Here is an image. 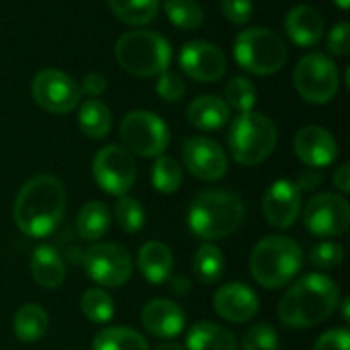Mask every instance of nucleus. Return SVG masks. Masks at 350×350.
Instances as JSON below:
<instances>
[{"label":"nucleus","mask_w":350,"mask_h":350,"mask_svg":"<svg viewBox=\"0 0 350 350\" xmlns=\"http://www.w3.org/2000/svg\"><path fill=\"white\" fill-rule=\"evenodd\" d=\"M66 213V189L51 174L29 178L12 207L16 228L29 238H47L53 234Z\"/></svg>","instance_id":"obj_1"},{"label":"nucleus","mask_w":350,"mask_h":350,"mask_svg":"<svg viewBox=\"0 0 350 350\" xmlns=\"http://www.w3.org/2000/svg\"><path fill=\"white\" fill-rule=\"evenodd\" d=\"M340 304L336 281L322 273L304 275L279 304V320L289 328H312L326 322Z\"/></svg>","instance_id":"obj_2"},{"label":"nucleus","mask_w":350,"mask_h":350,"mask_svg":"<svg viewBox=\"0 0 350 350\" xmlns=\"http://www.w3.org/2000/svg\"><path fill=\"white\" fill-rule=\"evenodd\" d=\"M246 219L244 201L226 189H209L199 193L187 213L189 230L203 242H213L234 234Z\"/></svg>","instance_id":"obj_3"},{"label":"nucleus","mask_w":350,"mask_h":350,"mask_svg":"<svg viewBox=\"0 0 350 350\" xmlns=\"http://www.w3.org/2000/svg\"><path fill=\"white\" fill-rule=\"evenodd\" d=\"M304 265L301 246L287 236L262 238L250 254V275L265 289H281L291 283Z\"/></svg>","instance_id":"obj_4"},{"label":"nucleus","mask_w":350,"mask_h":350,"mask_svg":"<svg viewBox=\"0 0 350 350\" xmlns=\"http://www.w3.org/2000/svg\"><path fill=\"white\" fill-rule=\"evenodd\" d=\"M115 57L127 74L139 78H154L168 70L172 49L160 33L148 29H133L117 39Z\"/></svg>","instance_id":"obj_5"},{"label":"nucleus","mask_w":350,"mask_h":350,"mask_svg":"<svg viewBox=\"0 0 350 350\" xmlns=\"http://www.w3.org/2000/svg\"><path fill=\"white\" fill-rule=\"evenodd\" d=\"M228 146L232 158L242 166H256L265 162L277 146V127L273 119L262 113H240L230 127Z\"/></svg>","instance_id":"obj_6"},{"label":"nucleus","mask_w":350,"mask_h":350,"mask_svg":"<svg viewBox=\"0 0 350 350\" xmlns=\"http://www.w3.org/2000/svg\"><path fill=\"white\" fill-rule=\"evenodd\" d=\"M234 57L238 66L256 76L279 72L287 62V45L281 35L265 27L242 31L234 43Z\"/></svg>","instance_id":"obj_7"},{"label":"nucleus","mask_w":350,"mask_h":350,"mask_svg":"<svg viewBox=\"0 0 350 350\" xmlns=\"http://www.w3.org/2000/svg\"><path fill=\"white\" fill-rule=\"evenodd\" d=\"M293 84L304 100L312 105H324L338 94L340 74L336 64L328 55L308 53L295 66Z\"/></svg>","instance_id":"obj_8"},{"label":"nucleus","mask_w":350,"mask_h":350,"mask_svg":"<svg viewBox=\"0 0 350 350\" xmlns=\"http://www.w3.org/2000/svg\"><path fill=\"white\" fill-rule=\"evenodd\" d=\"M121 139L125 150L142 158H158L166 152L170 131L166 123L150 111H131L121 121Z\"/></svg>","instance_id":"obj_9"},{"label":"nucleus","mask_w":350,"mask_h":350,"mask_svg":"<svg viewBox=\"0 0 350 350\" xmlns=\"http://www.w3.org/2000/svg\"><path fill=\"white\" fill-rule=\"evenodd\" d=\"M82 265L86 275L103 289L123 287L133 275L129 252L115 242H96L84 250Z\"/></svg>","instance_id":"obj_10"},{"label":"nucleus","mask_w":350,"mask_h":350,"mask_svg":"<svg viewBox=\"0 0 350 350\" xmlns=\"http://www.w3.org/2000/svg\"><path fill=\"white\" fill-rule=\"evenodd\" d=\"M92 176L100 191L113 197L127 195L137 176L133 154L127 152L123 146H105L94 156Z\"/></svg>","instance_id":"obj_11"},{"label":"nucleus","mask_w":350,"mask_h":350,"mask_svg":"<svg viewBox=\"0 0 350 350\" xmlns=\"http://www.w3.org/2000/svg\"><path fill=\"white\" fill-rule=\"evenodd\" d=\"M31 92L35 103L43 111L55 115H66L74 111L82 98L78 82L66 72L53 68H45L33 76Z\"/></svg>","instance_id":"obj_12"},{"label":"nucleus","mask_w":350,"mask_h":350,"mask_svg":"<svg viewBox=\"0 0 350 350\" xmlns=\"http://www.w3.org/2000/svg\"><path fill=\"white\" fill-rule=\"evenodd\" d=\"M304 226L320 238L342 236L350 226V205L342 195L320 193L304 209Z\"/></svg>","instance_id":"obj_13"},{"label":"nucleus","mask_w":350,"mask_h":350,"mask_svg":"<svg viewBox=\"0 0 350 350\" xmlns=\"http://www.w3.org/2000/svg\"><path fill=\"white\" fill-rule=\"evenodd\" d=\"M183 162L193 176L205 183H215L224 178L228 172V156L224 148L217 142L203 137V135L185 139Z\"/></svg>","instance_id":"obj_14"},{"label":"nucleus","mask_w":350,"mask_h":350,"mask_svg":"<svg viewBox=\"0 0 350 350\" xmlns=\"http://www.w3.org/2000/svg\"><path fill=\"white\" fill-rule=\"evenodd\" d=\"M180 70L197 82H215L228 70L226 53L209 41H189L178 55Z\"/></svg>","instance_id":"obj_15"},{"label":"nucleus","mask_w":350,"mask_h":350,"mask_svg":"<svg viewBox=\"0 0 350 350\" xmlns=\"http://www.w3.org/2000/svg\"><path fill=\"white\" fill-rule=\"evenodd\" d=\"M301 211V191L293 180H275L262 197V213L267 221L277 230L291 228Z\"/></svg>","instance_id":"obj_16"},{"label":"nucleus","mask_w":350,"mask_h":350,"mask_svg":"<svg viewBox=\"0 0 350 350\" xmlns=\"http://www.w3.org/2000/svg\"><path fill=\"white\" fill-rule=\"evenodd\" d=\"M258 295L244 283H226L213 295V310L232 324H246L258 314Z\"/></svg>","instance_id":"obj_17"},{"label":"nucleus","mask_w":350,"mask_h":350,"mask_svg":"<svg viewBox=\"0 0 350 350\" xmlns=\"http://www.w3.org/2000/svg\"><path fill=\"white\" fill-rule=\"evenodd\" d=\"M293 150L297 158L310 168H326L338 158V144L334 135L320 125H308L299 129L293 142Z\"/></svg>","instance_id":"obj_18"},{"label":"nucleus","mask_w":350,"mask_h":350,"mask_svg":"<svg viewBox=\"0 0 350 350\" xmlns=\"http://www.w3.org/2000/svg\"><path fill=\"white\" fill-rule=\"evenodd\" d=\"M142 324L152 336L170 340V338H176L178 334H183L187 316L178 304L158 297L144 306Z\"/></svg>","instance_id":"obj_19"},{"label":"nucleus","mask_w":350,"mask_h":350,"mask_svg":"<svg viewBox=\"0 0 350 350\" xmlns=\"http://www.w3.org/2000/svg\"><path fill=\"white\" fill-rule=\"evenodd\" d=\"M285 31L295 45L312 47L324 35V18L314 6L299 4L289 10L285 18Z\"/></svg>","instance_id":"obj_20"},{"label":"nucleus","mask_w":350,"mask_h":350,"mask_svg":"<svg viewBox=\"0 0 350 350\" xmlns=\"http://www.w3.org/2000/svg\"><path fill=\"white\" fill-rule=\"evenodd\" d=\"M230 115L232 109L228 107V103L215 94H201L187 109V121L195 129H203V131L221 129L230 121Z\"/></svg>","instance_id":"obj_21"},{"label":"nucleus","mask_w":350,"mask_h":350,"mask_svg":"<svg viewBox=\"0 0 350 350\" xmlns=\"http://www.w3.org/2000/svg\"><path fill=\"white\" fill-rule=\"evenodd\" d=\"M174 267V256L170 248L162 242H146L137 252V269L142 277L152 285H162L170 279Z\"/></svg>","instance_id":"obj_22"},{"label":"nucleus","mask_w":350,"mask_h":350,"mask_svg":"<svg viewBox=\"0 0 350 350\" xmlns=\"http://www.w3.org/2000/svg\"><path fill=\"white\" fill-rule=\"evenodd\" d=\"M31 275L43 289H57L66 279V265L53 246L41 244L31 256Z\"/></svg>","instance_id":"obj_23"},{"label":"nucleus","mask_w":350,"mask_h":350,"mask_svg":"<svg viewBox=\"0 0 350 350\" xmlns=\"http://www.w3.org/2000/svg\"><path fill=\"white\" fill-rule=\"evenodd\" d=\"M187 350H238V338L215 322H197L187 332Z\"/></svg>","instance_id":"obj_24"},{"label":"nucleus","mask_w":350,"mask_h":350,"mask_svg":"<svg viewBox=\"0 0 350 350\" xmlns=\"http://www.w3.org/2000/svg\"><path fill=\"white\" fill-rule=\"evenodd\" d=\"M49 328V316L47 312L37 304H25L16 310L12 320L14 336L21 342H37L47 334Z\"/></svg>","instance_id":"obj_25"},{"label":"nucleus","mask_w":350,"mask_h":350,"mask_svg":"<svg viewBox=\"0 0 350 350\" xmlns=\"http://www.w3.org/2000/svg\"><path fill=\"white\" fill-rule=\"evenodd\" d=\"M111 228V211L103 201H88L76 217V232L82 240H100Z\"/></svg>","instance_id":"obj_26"},{"label":"nucleus","mask_w":350,"mask_h":350,"mask_svg":"<svg viewBox=\"0 0 350 350\" xmlns=\"http://www.w3.org/2000/svg\"><path fill=\"white\" fill-rule=\"evenodd\" d=\"M78 125H80L82 133L92 137V139L105 137L111 131V125H113V117H111L109 107L98 98H88L80 107Z\"/></svg>","instance_id":"obj_27"},{"label":"nucleus","mask_w":350,"mask_h":350,"mask_svg":"<svg viewBox=\"0 0 350 350\" xmlns=\"http://www.w3.org/2000/svg\"><path fill=\"white\" fill-rule=\"evenodd\" d=\"M92 350H150L148 340L135 332L133 328L125 326H111L100 330L94 340H92Z\"/></svg>","instance_id":"obj_28"},{"label":"nucleus","mask_w":350,"mask_h":350,"mask_svg":"<svg viewBox=\"0 0 350 350\" xmlns=\"http://www.w3.org/2000/svg\"><path fill=\"white\" fill-rule=\"evenodd\" d=\"M113 14L131 27H142L158 16V0H107Z\"/></svg>","instance_id":"obj_29"},{"label":"nucleus","mask_w":350,"mask_h":350,"mask_svg":"<svg viewBox=\"0 0 350 350\" xmlns=\"http://www.w3.org/2000/svg\"><path fill=\"white\" fill-rule=\"evenodd\" d=\"M224 269H226V258L217 246L207 242L197 248L193 258V271L203 285H215L224 277Z\"/></svg>","instance_id":"obj_30"},{"label":"nucleus","mask_w":350,"mask_h":350,"mask_svg":"<svg viewBox=\"0 0 350 350\" xmlns=\"http://www.w3.org/2000/svg\"><path fill=\"white\" fill-rule=\"evenodd\" d=\"M80 310L84 318L92 324H107L115 316V304L113 297L103 287H90L82 293Z\"/></svg>","instance_id":"obj_31"},{"label":"nucleus","mask_w":350,"mask_h":350,"mask_svg":"<svg viewBox=\"0 0 350 350\" xmlns=\"http://www.w3.org/2000/svg\"><path fill=\"white\" fill-rule=\"evenodd\" d=\"M152 185L162 195H172L183 185V166L172 156H158L152 166Z\"/></svg>","instance_id":"obj_32"},{"label":"nucleus","mask_w":350,"mask_h":350,"mask_svg":"<svg viewBox=\"0 0 350 350\" xmlns=\"http://www.w3.org/2000/svg\"><path fill=\"white\" fill-rule=\"evenodd\" d=\"M164 12L168 21L183 31H195L203 23V6L197 0H166Z\"/></svg>","instance_id":"obj_33"},{"label":"nucleus","mask_w":350,"mask_h":350,"mask_svg":"<svg viewBox=\"0 0 350 350\" xmlns=\"http://www.w3.org/2000/svg\"><path fill=\"white\" fill-rule=\"evenodd\" d=\"M226 103L238 113H248L256 105V86L246 76H234L226 84Z\"/></svg>","instance_id":"obj_34"},{"label":"nucleus","mask_w":350,"mask_h":350,"mask_svg":"<svg viewBox=\"0 0 350 350\" xmlns=\"http://www.w3.org/2000/svg\"><path fill=\"white\" fill-rule=\"evenodd\" d=\"M115 221L125 234H135L146 224V211L137 199L123 195L115 203Z\"/></svg>","instance_id":"obj_35"},{"label":"nucleus","mask_w":350,"mask_h":350,"mask_svg":"<svg viewBox=\"0 0 350 350\" xmlns=\"http://www.w3.org/2000/svg\"><path fill=\"white\" fill-rule=\"evenodd\" d=\"M242 350H279V336L271 324H254L242 340Z\"/></svg>","instance_id":"obj_36"},{"label":"nucleus","mask_w":350,"mask_h":350,"mask_svg":"<svg viewBox=\"0 0 350 350\" xmlns=\"http://www.w3.org/2000/svg\"><path fill=\"white\" fill-rule=\"evenodd\" d=\"M310 260H312L314 267L324 269V271L338 269L345 262V248L338 242H330V240L320 242L318 246H314V250L310 254Z\"/></svg>","instance_id":"obj_37"},{"label":"nucleus","mask_w":350,"mask_h":350,"mask_svg":"<svg viewBox=\"0 0 350 350\" xmlns=\"http://www.w3.org/2000/svg\"><path fill=\"white\" fill-rule=\"evenodd\" d=\"M156 90H158V94H160L162 100H166V103H178L185 96L187 86H185V80H183L180 74H176L172 70H166V72L160 74L158 84H156Z\"/></svg>","instance_id":"obj_38"},{"label":"nucleus","mask_w":350,"mask_h":350,"mask_svg":"<svg viewBox=\"0 0 350 350\" xmlns=\"http://www.w3.org/2000/svg\"><path fill=\"white\" fill-rule=\"evenodd\" d=\"M314 350H350V332L347 328L328 330L316 340Z\"/></svg>","instance_id":"obj_39"},{"label":"nucleus","mask_w":350,"mask_h":350,"mask_svg":"<svg viewBox=\"0 0 350 350\" xmlns=\"http://www.w3.org/2000/svg\"><path fill=\"white\" fill-rule=\"evenodd\" d=\"M252 0H221V12L228 21L236 25H244L252 16Z\"/></svg>","instance_id":"obj_40"},{"label":"nucleus","mask_w":350,"mask_h":350,"mask_svg":"<svg viewBox=\"0 0 350 350\" xmlns=\"http://www.w3.org/2000/svg\"><path fill=\"white\" fill-rule=\"evenodd\" d=\"M328 51L334 55H347L350 51V25L338 23L328 33Z\"/></svg>","instance_id":"obj_41"},{"label":"nucleus","mask_w":350,"mask_h":350,"mask_svg":"<svg viewBox=\"0 0 350 350\" xmlns=\"http://www.w3.org/2000/svg\"><path fill=\"white\" fill-rule=\"evenodd\" d=\"M80 86V92L86 94V96H98L107 90V78L98 72H92V74H86L82 78V82L78 84Z\"/></svg>","instance_id":"obj_42"},{"label":"nucleus","mask_w":350,"mask_h":350,"mask_svg":"<svg viewBox=\"0 0 350 350\" xmlns=\"http://www.w3.org/2000/svg\"><path fill=\"white\" fill-rule=\"evenodd\" d=\"M322 180H324V176L318 172V168H308V170H304V172L299 174L295 187H297L299 191H314L316 187L322 185Z\"/></svg>","instance_id":"obj_43"},{"label":"nucleus","mask_w":350,"mask_h":350,"mask_svg":"<svg viewBox=\"0 0 350 350\" xmlns=\"http://www.w3.org/2000/svg\"><path fill=\"white\" fill-rule=\"evenodd\" d=\"M334 187L340 191V193H350V166L349 164H342L336 172H334Z\"/></svg>","instance_id":"obj_44"},{"label":"nucleus","mask_w":350,"mask_h":350,"mask_svg":"<svg viewBox=\"0 0 350 350\" xmlns=\"http://www.w3.org/2000/svg\"><path fill=\"white\" fill-rule=\"evenodd\" d=\"M168 281H170V291L176 295H187L191 291V281L183 275H174V277L170 275Z\"/></svg>","instance_id":"obj_45"},{"label":"nucleus","mask_w":350,"mask_h":350,"mask_svg":"<svg viewBox=\"0 0 350 350\" xmlns=\"http://www.w3.org/2000/svg\"><path fill=\"white\" fill-rule=\"evenodd\" d=\"M154 350H185L180 345H174V342H166V345H160V347H156Z\"/></svg>","instance_id":"obj_46"},{"label":"nucleus","mask_w":350,"mask_h":350,"mask_svg":"<svg viewBox=\"0 0 350 350\" xmlns=\"http://www.w3.org/2000/svg\"><path fill=\"white\" fill-rule=\"evenodd\" d=\"M340 304H342V320H345V322H349V320H350L349 299H340Z\"/></svg>","instance_id":"obj_47"},{"label":"nucleus","mask_w":350,"mask_h":350,"mask_svg":"<svg viewBox=\"0 0 350 350\" xmlns=\"http://www.w3.org/2000/svg\"><path fill=\"white\" fill-rule=\"evenodd\" d=\"M338 8H342V10H347L350 6V0H332Z\"/></svg>","instance_id":"obj_48"}]
</instances>
